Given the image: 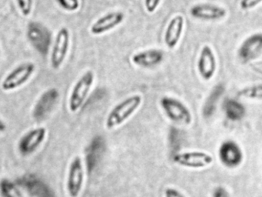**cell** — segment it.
I'll use <instances>...</instances> for the list:
<instances>
[{
    "instance_id": "18",
    "label": "cell",
    "mask_w": 262,
    "mask_h": 197,
    "mask_svg": "<svg viewBox=\"0 0 262 197\" xmlns=\"http://www.w3.org/2000/svg\"><path fill=\"white\" fill-rule=\"evenodd\" d=\"M223 109L227 118L233 122L240 121L246 113L245 106L234 98H226L224 101Z\"/></svg>"
},
{
    "instance_id": "13",
    "label": "cell",
    "mask_w": 262,
    "mask_h": 197,
    "mask_svg": "<svg viewBox=\"0 0 262 197\" xmlns=\"http://www.w3.org/2000/svg\"><path fill=\"white\" fill-rule=\"evenodd\" d=\"M47 135L45 127L32 129L19 140V149L24 155H30L34 152L43 143Z\"/></svg>"
},
{
    "instance_id": "20",
    "label": "cell",
    "mask_w": 262,
    "mask_h": 197,
    "mask_svg": "<svg viewBox=\"0 0 262 197\" xmlns=\"http://www.w3.org/2000/svg\"><path fill=\"white\" fill-rule=\"evenodd\" d=\"M1 195L3 197H25L19 188L8 179L1 181Z\"/></svg>"
},
{
    "instance_id": "9",
    "label": "cell",
    "mask_w": 262,
    "mask_h": 197,
    "mask_svg": "<svg viewBox=\"0 0 262 197\" xmlns=\"http://www.w3.org/2000/svg\"><path fill=\"white\" fill-rule=\"evenodd\" d=\"M70 33L67 28L62 27L58 31L51 53V65L54 69H58L67 58L70 48Z\"/></svg>"
},
{
    "instance_id": "5",
    "label": "cell",
    "mask_w": 262,
    "mask_h": 197,
    "mask_svg": "<svg viewBox=\"0 0 262 197\" xmlns=\"http://www.w3.org/2000/svg\"><path fill=\"white\" fill-rule=\"evenodd\" d=\"M172 160L182 167L198 169L211 166L214 159L211 154L203 151H189L174 154Z\"/></svg>"
},
{
    "instance_id": "16",
    "label": "cell",
    "mask_w": 262,
    "mask_h": 197,
    "mask_svg": "<svg viewBox=\"0 0 262 197\" xmlns=\"http://www.w3.org/2000/svg\"><path fill=\"white\" fill-rule=\"evenodd\" d=\"M164 60V52L159 49H149L134 54L132 61L142 68H152L160 64Z\"/></svg>"
},
{
    "instance_id": "1",
    "label": "cell",
    "mask_w": 262,
    "mask_h": 197,
    "mask_svg": "<svg viewBox=\"0 0 262 197\" xmlns=\"http://www.w3.org/2000/svg\"><path fill=\"white\" fill-rule=\"evenodd\" d=\"M142 103V97L139 94H135L118 103L110 111L105 120L107 129H113L121 126L137 111Z\"/></svg>"
},
{
    "instance_id": "3",
    "label": "cell",
    "mask_w": 262,
    "mask_h": 197,
    "mask_svg": "<svg viewBox=\"0 0 262 197\" xmlns=\"http://www.w3.org/2000/svg\"><path fill=\"white\" fill-rule=\"evenodd\" d=\"M94 80V72L89 70L76 82L72 89L69 100V109L70 112H76L82 107L93 87Z\"/></svg>"
},
{
    "instance_id": "22",
    "label": "cell",
    "mask_w": 262,
    "mask_h": 197,
    "mask_svg": "<svg viewBox=\"0 0 262 197\" xmlns=\"http://www.w3.org/2000/svg\"><path fill=\"white\" fill-rule=\"evenodd\" d=\"M18 7L24 16H28L33 10V0H16Z\"/></svg>"
},
{
    "instance_id": "10",
    "label": "cell",
    "mask_w": 262,
    "mask_h": 197,
    "mask_svg": "<svg viewBox=\"0 0 262 197\" xmlns=\"http://www.w3.org/2000/svg\"><path fill=\"white\" fill-rule=\"evenodd\" d=\"M262 53V32H256L247 37L239 47L237 55L243 63H248Z\"/></svg>"
},
{
    "instance_id": "11",
    "label": "cell",
    "mask_w": 262,
    "mask_h": 197,
    "mask_svg": "<svg viewBox=\"0 0 262 197\" xmlns=\"http://www.w3.org/2000/svg\"><path fill=\"white\" fill-rule=\"evenodd\" d=\"M228 12L225 8L211 3H199L190 9V15L196 19L216 21L226 17Z\"/></svg>"
},
{
    "instance_id": "8",
    "label": "cell",
    "mask_w": 262,
    "mask_h": 197,
    "mask_svg": "<svg viewBox=\"0 0 262 197\" xmlns=\"http://www.w3.org/2000/svg\"><path fill=\"white\" fill-rule=\"evenodd\" d=\"M219 158L224 166L229 169H234L240 166L243 161V151L235 142L227 140L219 147Z\"/></svg>"
},
{
    "instance_id": "24",
    "label": "cell",
    "mask_w": 262,
    "mask_h": 197,
    "mask_svg": "<svg viewBox=\"0 0 262 197\" xmlns=\"http://www.w3.org/2000/svg\"><path fill=\"white\" fill-rule=\"evenodd\" d=\"M160 3L161 0H144L145 10L148 13H153V12H156Z\"/></svg>"
},
{
    "instance_id": "17",
    "label": "cell",
    "mask_w": 262,
    "mask_h": 197,
    "mask_svg": "<svg viewBox=\"0 0 262 197\" xmlns=\"http://www.w3.org/2000/svg\"><path fill=\"white\" fill-rule=\"evenodd\" d=\"M225 91L223 83H219L211 89L202 106V115L204 118L209 119L214 115L217 109V103Z\"/></svg>"
},
{
    "instance_id": "12",
    "label": "cell",
    "mask_w": 262,
    "mask_h": 197,
    "mask_svg": "<svg viewBox=\"0 0 262 197\" xmlns=\"http://www.w3.org/2000/svg\"><path fill=\"white\" fill-rule=\"evenodd\" d=\"M197 69L199 75L205 81L213 78L217 69V60L214 51L208 45L201 49L198 58Z\"/></svg>"
},
{
    "instance_id": "23",
    "label": "cell",
    "mask_w": 262,
    "mask_h": 197,
    "mask_svg": "<svg viewBox=\"0 0 262 197\" xmlns=\"http://www.w3.org/2000/svg\"><path fill=\"white\" fill-rule=\"evenodd\" d=\"M262 3V0H241L239 6L242 10L254 9Z\"/></svg>"
},
{
    "instance_id": "7",
    "label": "cell",
    "mask_w": 262,
    "mask_h": 197,
    "mask_svg": "<svg viewBox=\"0 0 262 197\" xmlns=\"http://www.w3.org/2000/svg\"><path fill=\"white\" fill-rule=\"evenodd\" d=\"M84 177L82 159L76 156L70 163L67 175V189L70 197H79L83 186Z\"/></svg>"
},
{
    "instance_id": "2",
    "label": "cell",
    "mask_w": 262,
    "mask_h": 197,
    "mask_svg": "<svg viewBox=\"0 0 262 197\" xmlns=\"http://www.w3.org/2000/svg\"><path fill=\"white\" fill-rule=\"evenodd\" d=\"M161 107L168 120L179 125L188 126L193 121L192 114L188 106L178 98L163 96L160 100Z\"/></svg>"
},
{
    "instance_id": "4",
    "label": "cell",
    "mask_w": 262,
    "mask_h": 197,
    "mask_svg": "<svg viewBox=\"0 0 262 197\" xmlns=\"http://www.w3.org/2000/svg\"><path fill=\"white\" fill-rule=\"evenodd\" d=\"M36 66L33 63L19 65L11 71L3 80L1 89L5 92L15 90L27 83L34 73Z\"/></svg>"
},
{
    "instance_id": "21",
    "label": "cell",
    "mask_w": 262,
    "mask_h": 197,
    "mask_svg": "<svg viewBox=\"0 0 262 197\" xmlns=\"http://www.w3.org/2000/svg\"><path fill=\"white\" fill-rule=\"evenodd\" d=\"M58 4L68 12H75L78 10L80 6L79 0H56Z\"/></svg>"
},
{
    "instance_id": "14",
    "label": "cell",
    "mask_w": 262,
    "mask_h": 197,
    "mask_svg": "<svg viewBox=\"0 0 262 197\" xmlns=\"http://www.w3.org/2000/svg\"><path fill=\"white\" fill-rule=\"evenodd\" d=\"M125 15L120 11L111 12L98 18L90 28V32L93 35H99L110 32L124 21Z\"/></svg>"
},
{
    "instance_id": "25",
    "label": "cell",
    "mask_w": 262,
    "mask_h": 197,
    "mask_svg": "<svg viewBox=\"0 0 262 197\" xmlns=\"http://www.w3.org/2000/svg\"><path fill=\"white\" fill-rule=\"evenodd\" d=\"M165 197H186L179 189L173 187H168L165 190Z\"/></svg>"
},
{
    "instance_id": "6",
    "label": "cell",
    "mask_w": 262,
    "mask_h": 197,
    "mask_svg": "<svg viewBox=\"0 0 262 197\" xmlns=\"http://www.w3.org/2000/svg\"><path fill=\"white\" fill-rule=\"evenodd\" d=\"M27 36L32 46L41 55L48 54L51 45V33L45 26L37 22L29 23Z\"/></svg>"
},
{
    "instance_id": "15",
    "label": "cell",
    "mask_w": 262,
    "mask_h": 197,
    "mask_svg": "<svg viewBox=\"0 0 262 197\" xmlns=\"http://www.w3.org/2000/svg\"><path fill=\"white\" fill-rule=\"evenodd\" d=\"M185 26V18L182 15L173 17L168 26L164 36V41L168 49H172L180 41Z\"/></svg>"
},
{
    "instance_id": "19",
    "label": "cell",
    "mask_w": 262,
    "mask_h": 197,
    "mask_svg": "<svg viewBox=\"0 0 262 197\" xmlns=\"http://www.w3.org/2000/svg\"><path fill=\"white\" fill-rule=\"evenodd\" d=\"M237 94V96L248 100H262V83L245 86Z\"/></svg>"
},
{
    "instance_id": "26",
    "label": "cell",
    "mask_w": 262,
    "mask_h": 197,
    "mask_svg": "<svg viewBox=\"0 0 262 197\" xmlns=\"http://www.w3.org/2000/svg\"><path fill=\"white\" fill-rule=\"evenodd\" d=\"M212 197H231L228 191L223 186H217L213 192Z\"/></svg>"
}]
</instances>
